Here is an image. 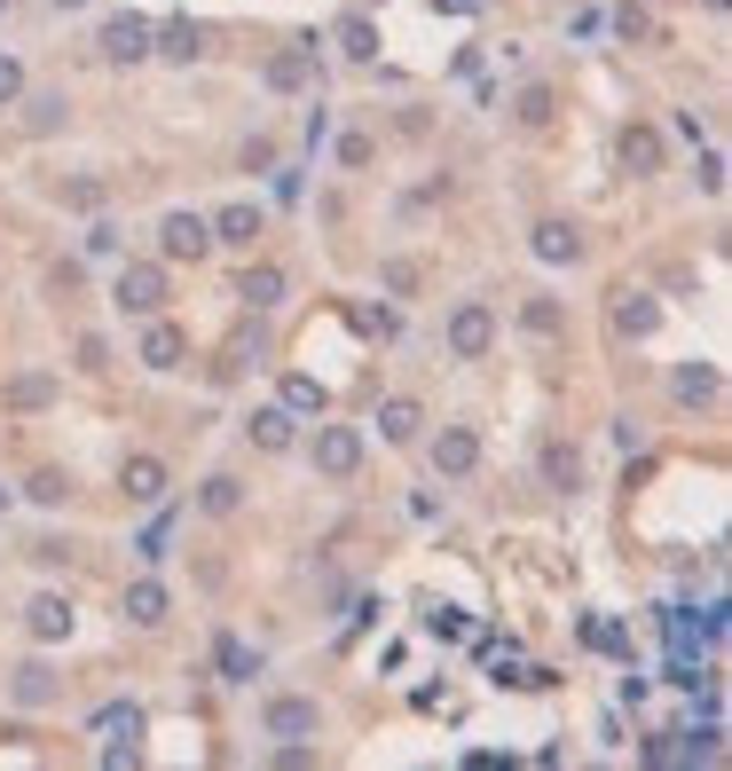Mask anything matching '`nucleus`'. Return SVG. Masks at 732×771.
<instances>
[{"label":"nucleus","mask_w":732,"mask_h":771,"mask_svg":"<svg viewBox=\"0 0 732 771\" xmlns=\"http://www.w3.org/2000/svg\"><path fill=\"white\" fill-rule=\"evenodd\" d=\"M158 245H165V260H197V252H213V228H206V213H165Z\"/></svg>","instance_id":"3"},{"label":"nucleus","mask_w":732,"mask_h":771,"mask_svg":"<svg viewBox=\"0 0 732 771\" xmlns=\"http://www.w3.org/2000/svg\"><path fill=\"white\" fill-rule=\"evenodd\" d=\"M87 252H95V260H111V252H119V228H111V221H95V228H87Z\"/></svg>","instance_id":"31"},{"label":"nucleus","mask_w":732,"mask_h":771,"mask_svg":"<svg viewBox=\"0 0 732 771\" xmlns=\"http://www.w3.org/2000/svg\"><path fill=\"white\" fill-rule=\"evenodd\" d=\"M339 48H347L355 63H371V55H379V32H371V16H347V24H339Z\"/></svg>","instance_id":"23"},{"label":"nucleus","mask_w":732,"mask_h":771,"mask_svg":"<svg viewBox=\"0 0 732 771\" xmlns=\"http://www.w3.org/2000/svg\"><path fill=\"white\" fill-rule=\"evenodd\" d=\"M103 55H111V63H142V55H150V24H142L135 9H119V16L103 24Z\"/></svg>","instance_id":"5"},{"label":"nucleus","mask_w":732,"mask_h":771,"mask_svg":"<svg viewBox=\"0 0 732 771\" xmlns=\"http://www.w3.org/2000/svg\"><path fill=\"white\" fill-rule=\"evenodd\" d=\"M284 410H323V386L315 378H284Z\"/></svg>","instance_id":"27"},{"label":"nucleus","mask_w":732,"mask_h":771,"mask_svg":"<svg viewBox=\"0 0 732 771\" xmlns=\"http://www.w3.org/2000/svg\"><path fill=\"white\" fill-rule=\"evenodd\" d=\"M434 464H442L449 481H464V473H473V464H481V442H473V433H464V425H449L442 442H434Z\"/></svg>","instance_id":"8"},{"label":"nucleus","mask_w":732,"mask_h":771,"mask_svg":"<svg viewBox=\"0 0 732 771\" xmlns=\"http://www.w3.org/2000/svg\"><path fill=\"white\" fill-rule=\"evenodd\" d=\"M260 724H269V741H308L315 732V700H269Z\"/></svg>","instance_id":"6"},{"label":"nucleus","mask_w":732,"mask_h":771,"mask_svg":"<svg viewBox=\"0 0 732 771\" xmlns=\"http://www.w3.org/2000/svg\"><path fill=\"white\" fill-rule=\"evenodd\" d=\"M622 165L654 174V165H661V134H654V126H630V134H622Z\"/></svg>","instance_id":"17"},{"label":"nucleus","mask_w":732,"mask_h":771,"mask_svg":"<svg viewBox=\"0 0 732 771\" xmlns=\"http://www.w3.org/2000/svg\"><path fill=\"white\" fill-rule=\"evenodd\" d=\"M24 614H32V638H40V646L72 638V598H55V590H48V598H32Z\"/></svg>","instance_id":"7"},{"label":"nucleus","mask_w":732,"mask_h":771,"mask_svg":"<svg viewBox=\"0 0 732 771\" xmlns=\"http://www.w3.org/2000/svg\"><path fill=\"white\" fill-rule=\"evenodd\" d=\"M150 55H174V63H189V55H197V24H189V16H174L165 32H150Z\"/></svg>","instance_id":"15"},{"label":"nucleus","mask_w":732,"mask_h":771,"mask_svg":"<svg viewBox=\"0 0 732 771\" xmlns=\"http://www.w3.org/2000/svg\"><path fill=\"white\" fill-rule=\"evenodd\" d=\"M252 442L260 449H291V410H260L252 418Z\"/></svg>","instance_id":"24"},{"label":"nucleus","mask_w":732,"mask_h":771,"mask_svg":"<svg viewBox=\"0 0 732 771\" xmlns=\"http://www.w3.org/2000/svg\"><path fill=\"white\" fill-rule=\"evenodd\" d=\"M32 126H40V134L63 126V95H32Z\"/></svg>","instance_id":"29"},{"label":"nucleus","mask_w":732,"mask_h":771,"mask_svg":"<svg viewBox=\"0 0 732 771\" xmlns=\"http://www.w3.org/2000/svg\"><path fill=\"white\" fill-rule=\"evenodd\" d=\"M544 473H551L559 488H575V481H583V457H575V449H551V457H544Z\"/></svg>","instance_id":"26"},{"label":"nucleus","mask_w":732,"mask_h":771,"mask_svg":"<svg viewBox=\"0 0 732 771\" xmlns=\"http://www.w3.org/2000/svg\"><path fill=\"white\" fill-rule=\"evenodd\" d=\"M48 394H55V386H48L40 371H32V378H16V386H9V401H24V410H32V401H48Z\"/></svg>","instance_id":"30"},{"label":"nucleus","mask_w":732,"mask_h":771,"mask_svg":"<svg viewBox=\"0 0 732 771\" xmlns=\"http://www.w3.org/2000/svg\"><path fill=\"white\" fill-rule=\"evenodd\" d=\"M237 299H252V308H276V299H284V268H252V276L237 284Z\"/></svg>","instance_id":"21"},{"label":"nucleus","mask_w":732,"mask_h":771,"mask_svg":"<svg viewBox=\"0 0 732 771\" xmlns=\"http://www.w3.org/2000/svg\"><path fill=\"white\" fill-rule=\"evenodd\" d=\"M702 189H709V197L724 189V158H717V150H702Z\"/></svg>","instance_id":"34"},{"label":"nucleus","mask_w":732,"mask_h":771,"mask_svg":"<svg viewBox=\"0 0 732 771\" xmlns=\"http://www.w3.org/2000/svg\"><path fill=\"white\" fill-rule=\"evenodd\" d=\"M197 505H206L213 520H228V512H237V505H245V488H237V481H228V473H213V481H206V496H197Z\"/></svg>","instance_id":"22"},{"label":"nucleus","mask_w":732,"mask_h":771,"mask_svg":"<svg viewBox=\"0 0 732 771\" xmlns=\"http://www.w3.org/2000/svg\"><path fill=\"white\" fill-rule=\"evenodd\" d=\"M111 299L126 315H158L165 308V268H150V260H135V268H119V284H111Z\"/></svg>","instance_id":"1"},{"label":"nucleus","mask_w":732,"mask_h":771,"mask_svg":"<svg viewBox=\"0 0 732 771\" xmlns=\"http://www.w3.org/2000/svg\"><path fill=\"white\" fill-rule=\"evenodd\" d=\"M213 661H221V677H237V685H245V677H260V654H252L245 638H221V646H213Z\"/></svg>","instance_id":"18"},{"label":"nucleus","mask_w":732,"mask_h":771,"mask_svg":"<svg viewBox=\"0 0 732 771\" xmlns=\"http://www.w3.org/2000/svg\"><path fill=\"white\" fill-rule=\"evenodd\" d=\"M126 622H165V583H135V590H126Z\"/></svg>","instance_id":"19"},{"label":"nucleus","mask_w":732,"mask_h":771,"mask_svg":"<svg viewBox=\"0 0 732 771\" xmlns=\"http://www.w3.org/2000/svg\"><path fill=\"white\" fill-rule=\"evenodd\" d=\"M63 496H72V488H63V473H40V481H32V505H63Z\"/></svg>","instance_id":"32"},{"label":"nucleus","mask_w":732,"mask_h":771,"mask_svg":"<svg viewBox=\"0 0 732 771\" xmlns=\"http://www.w3.org/2000/svg\"><path fill=\"white\" fill-rule=\"evenodd\" d=\"M670 386H678V401H709V394H717V371H709V362H685Z\"/></svg>","instance_id":"25"},{"label":"nucleus","mask_w":732,"mask_h":771,"mask_svg":"<svg viewBox=\"0 0 732 771\" xmlns=\"http://www.w3.org/2000/svg\"><path fill=\"white\" fill-rule=\"evenodd\" d=\"M0 9H9V0H0Z\"/></svg>","instance_id":"36"},{"label":"nucleus","mask_w":732,"mask_h":771,"mask_svg":"<svg viewBox=\"0 0 732 771\" xmlns=\"http://www.w3.org/2000/svg\"><path fill=\"white\" fill-rule=\"evenodd\" d=\"M206 228H213V245H252L260 237V206H221Z\"/></svg>","instance_id":"9"},{"label":"nucleus","mask_w":732,"mask_h":771,"mask_svg":"<svg viewBox=\"0 0 732 771\" xmlns=\"http://www.w3.org/2000/svg\"><path fill=\"white\" fill-rule=\"evenodd\" d=\"M308 72H315V48H284V55L269 63V87H276V95H299V87H308Z\"/></svg>","instance_id":"10"},{"label":"nucleus","mask_w":732,"mask_h":771,"mask_svg":"<svg viewBox=\"0 0 732 771\" xmlns=\"http://www.w3.org/2000/svg\"><path fill=\"white\" fill-rule=\"evenodd\" d=\"M418 401H386V410H379V433H386V442H418Z\"/></svg>","instance_id":"20"},{"label":"nucleus","mask_w":732,"mask_h":771,"mask_svg":"<svg viewBox=\"0 0 732 771\" xmlns=\"http://www.w3.org/2000/svg\"><path fill=\"white\" fill-rule=\"evenodd\" d=\"M615 331H622V339H646V331H654V299L646 291H622L615 299Z\"/></svg>","instance_id":"12"},{"label":"nucleus","mask_w":732,"mask_h":771,"mask_svg":"<svg viewBox=\"0 0 732 771\" xmlns=\"http://www.w3.org/2000/svg\"><path fill=\"white\" fill-rule=\"evenodd\" d=\"M575 252H583V228H575V221H544V228H536V260L559 268V260H575Z\"/></svg>","instance_id":"11"},{"label":"nucleus","mask_w":732,"mask_h":771,"mask_svg":"<svg viewBox=\"0 0 732 771\" xmlns=\"http://www.w3.org/2000/svg\"><path fill=\"white\" fill-rule=\"evenodd\" d=\"M488 339H496V315L481 308V299H464V308L449 315V355H457V362H481Z\"/></svg>","instance_id":"2"},{"label":"nucleus","mask_w":732,"mask_h":771,"mask_svg":"<svg viewBox=\"0 0 732 771\" xmlns=\"http://www.w3.org/2000/svg\"><path fill=\"white\" fill-rule=\"evenodd\" d=\"M16 700H24V709L55 700V669H48V661H24V669H16Z\"/></svg>","instance_id":"16"},{"label":"nucleus","mask_w":732,"mask_h":771,"mask_svg":"<svg viewBox=\"0 0 732 771\" xmlns=\"http://www.w3.org/2000/svg\"><path fill=\"white\" fill-rule=\"evenodd\" d=\"M126 496H135V505H158V496H165V464L135 457V464H126Z\"/></svg>","instance_id":"14"},{"label":"nucleus","mask_w":732,"mask_h":771,"mask_svg":"<svg viewBox=\"0 0 732 771\" xmlns=\"http://www.w3.org/2000/svg\"><path fill=\"white\" fill-rule=\"evenodd\" d=\"M182 362V331L174 323H150V339H142V371H174Z\"/></svg>","instance_id":"13"},{"label":"nucleus","mask_w":732,"mask_h":771,"mask_svg":"<svg viewBox=\"0 0 732 771\" xmlns=\"http://www.w3.org/2000/svg\"><path fill=\"white\" fill-rule=\"evenodd\" d=\"M520 119L544 126V119H551V87H520Z\"/></svg>","instance_id":"28"},{"label":"nucleus","mask_w":732,"mask_h":771,"mask_svg":"<svg viewBox=\"0 0 732 771\" xmlns=\"http://www.w3.org/2000/svg\"><path fill=\"white\" fill-rule=\"evenodd\" d=\"M315 464H323L331 481H347L355 464H362V433H355V425H323V433H315Z\"/></svg>","instance_id":"4"},{"label":"nucleus","mask_w":732,"mask_h":771,"mask_svg":"<svg viewBox=\"0 0 732 771\" xmlns=\"http://www.w3.org/2000/svg\"><path fill=\"white\" fill-rule=\"evenodd\" d=\"M55 9H79V0H55Z\"/></svg>","instance_id":"35"},{"label":"nucleus","mask_w":732,"mask_h":771,"mask_svg":"<svg viewBox=\"0 0 732 771\" xmlns=\"http://www.w3.org/2000/svg\"><path fill=\"white\" fill-rule=\"evenodd\" d=\"M16 95H24V72H16L9 55H0V103H16Z\"/></svg>","instance_id":"33"}]
</instances>
